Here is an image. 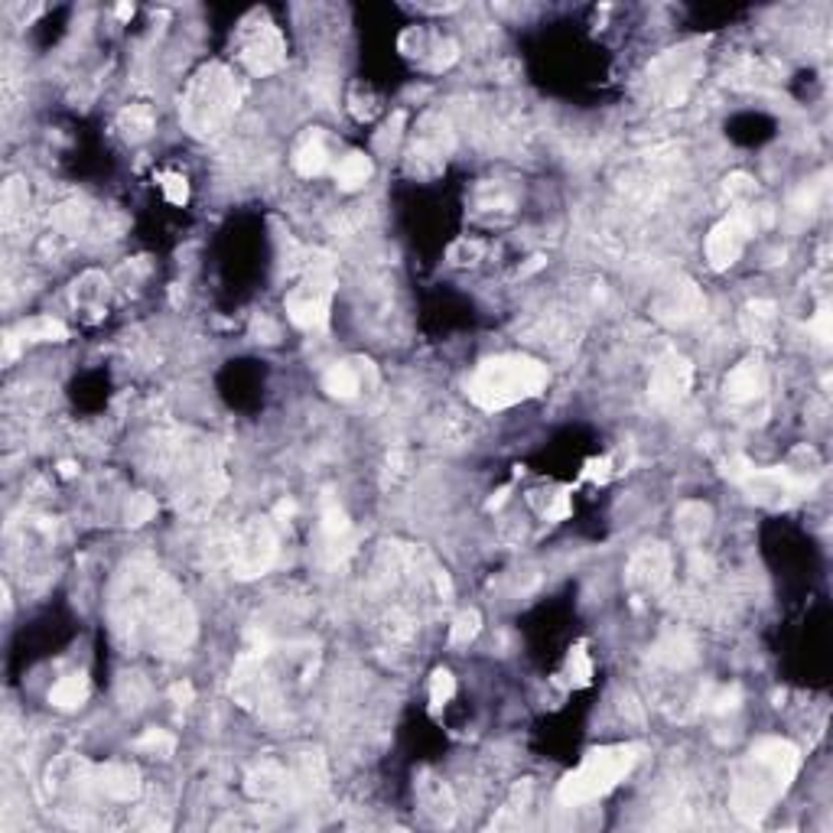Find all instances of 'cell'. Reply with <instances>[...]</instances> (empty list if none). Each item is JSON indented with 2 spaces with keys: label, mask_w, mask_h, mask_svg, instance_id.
Here are the masks:
<instances>
[{
  "label": "cell",
  "mask_w": 833,
  "mask_h": 833,
  "mask_svg": "<svg viewBox=\"0 0 833 833\" xmlns=\"http://www.w3.org/2000/svg\"><path fill=\"white\" fill-rule=\"evenodd\" d=\"M762 388H765V374L759 362H742L726 378V397H730L732 404H749V401H755V397L762 394Z\"/></svg>",
  "instance_id": "obj_14"
},
{
  "label": "cell",
  "mask_w": 833,
  "mask_h": 833,
  "mask_svg": "<svg viewBox=\"0 0 833 833\" xmlns=\"http://www.w3.org/2000/svg\"><path fill=\"white\" fill-rule=\"evenodd\" d=\"M65 335H69L65 333V325L49 316L30 319V323L24 325V339H33V342H63Z\"/></svg>",
  "instance_id": "obj_22"
},
{
  "label": "cell",
  "mask_w": 833,
  "mask_h": 833,
  "mask_svg": "<svg viewBox=\"0 0 833 833\" xmlns=\"http://www.w3.org/2000/svg\"><path fill=\"white\" fill-rule=\"evenodd\" d=\"M658 658H661V661H667V664H671V667H683V664H691V661H693V644L687 642V638H683V635L667 638V642L658 648Z\"/></svg>",
  "instance_id": "obj_25"
},
{
  "label": "cell",
  "mask_w": 833,
  "mask_h": 833,
  "mask_svg": "<svg viewBox=\"0 0 833 833\" xmlns=\"http://www.w3.org/2000/svg\"><path fill=\"white\" fill-rule=\"evenodd\" d=\"M170 697H173V703L189 706L192 703V683H186V681L173 683V687H170Z\"/></svg>",
  "instance_id": "obj_33"
},
{
  "label": "cell",
  "mask_w": 833,
  "mask_h": 833,
  "mask_svg": "<svg viewBox=\"0 0 833 833\" xmlns=\"http://www.w3.org/2000/svg\"><path fill=\"white\" fill-rule=\"evenodd\" d=\"M372 176V160L365 153H349L335 163V179H339L342 189H358V186L368 183Z\"/></svg>",
  "instance_id": "obj_16"
},
{
  "label": "cell",
  "mask_w": 833,
  "mask_h": 833,
  "mask_svg": "<svg viewBox=\"0 0 833 833\" xmlns=\"http://www.w3.org/2000/svg\"><path fill=\"white\" fill-rule=\"evenodd\" d=\"M810 333L818 335L820 342H830V313L818 310V316L810 319Z\"/></svg>",
  "instance_id": "obj_32"
},
{
  "label": "cell",
  "mask_w": 833,
  "mask_h": 833,
  "mask_svg": "<svg viewBox=\"0 0 833 833\" xmlns=\"http://www.w3.org/2000/svg\"><path fill=\"white\" fill-rule=\"evenodd\" d=\"M479 625H482V615L476 609H462L456 619H452L450 628V642L452 644H469L472 638L479 635Z\"/></svg>",
  "instance_id": "obj_24"
},
{
  "label": "cell",
  "mask_w": 833,
  "mask_h": 833,
  "mask_svg": "<svg viewBox=\"0 0 833 833\" xmlns=\"http://www.w3.org/2000/svg\"><path fill=\"white\" fill-rule=\"evenodd\" d=\"M56 225L63 231H79V225H82V208H75V206H63V208H56Z\"/></svg>",
  "instance_id": "obj_31"
},
{
  "label": "cell",
  "mask_w": 833,
  "mask_h": 833,
  "mask_svg": "<svg viewBox=\"0 0 833 833\" xmlns=\"http://www.w3.org/2000/svg\"><path fill=\"white\" fill-rule=\"evenodd\" d=\"M452 693H456V677H452L450 671H437V674L430 677V706H433V710L450 703Z\"/></svg>",
  "instance_id": "obj_26"
},
{
  "label": "cell",
  "mask_w": 833,
  "mask_h": 833,
  "mask_svg": "<svg viewBox=\"0 0 833 833\" xmlns=\"http://www.w3.org/2000/svg\"><path fill=\"white\" fill-rule=\"evenodd\" d=\"M121 131H124L131 140H143V137L153 131L150 108H143V104H131L128 111H121Z\"/></svg>",
  "instance_id": "obj_20"
},
{
  "label": "cell",
  "mask_w": 833,
  "mask_h": 833,
  "mask_svg": "<svg viewBox=\"0 0 833 833\" xmlns=\"http://www.w3.org/2000/svg\"><path fill=\"white\" fill-rule=\"evenodd\" d=\"M742 325H746V333L752 339H765L771 333V325H775V303L769 300L749 303L746 313H742Z\"/></svg>",
  "instance_id": "obj_18"
},
{
  "label": "cell",
  "mask_w": 833,
  "mask_h": 833,
  "mask_svg": "<svg viewBox=\"0 0 833 833\" xmlns=\"http://www.w3.org/2000/svg\"><path fill=\"white\" fill-rule=\"evenodd\" d=\"M706 521H710V509L700 505V501H687V505L677 511V534H681L683 540L703 538Z\"/></svg>",
  "instance_id": "obj_19"
},
{
  "label": "cell",
  "mask_w": 833,
  "mask_h": 833,
  "mask_svg": "<svg viewBox=\"0 0 833 833\" xmlns=\"http://www.w3.org/2000/svg\"><path fill=\"white\" fill-rule=\"evenodd\" d=\"M609 466H612V462L605 460V456H603V460H593L586 466V479H599V482H605V479H609Z\"/></svg>",
  "instance_id": "obj_34"
},
{
  "label": "cell",
  "mask_w": 833,
  "mask_h": 833,
  "mask_svg": "<svg viewBox=\"0 0 833 833\" xmlns=\"http://www.w3.org/2000/svg\"><path fill=\"white\" fill-rule=\"evenodd\" d=\"M479 257H482V245H479V241L462 238V241H456V245L450 247V261L452 264H476Z\"/></svg>",
  "instance_id": "obj_28"
},
{
  "label": "cell",
  "mask_w": 833,
  "mask_h": 833,
  "mask_svg": "<svg viewBox=\"0 0 833 833\" xmlns=\"http://www.w3.org/2000/svg\"><path fill=\"white\" fill-rule=\"evenodd\" d=\"M92 778L108 801H134L137 791H140V778L131 765H102V769H92Z\"/></svg>",
  "instance_id": "obj_11"
},
{
  "label": "cell",
  "mask_w": 833,
  "mask_h": 833,
  "mask_svg": "<svg viewBox=\"0 0 833 833\" xmlns=\"http://www.w3.org/2000/svg\"><path fill=\"white\" fill-rule=\"evenodd\" d=\"M173 749H176V736H170L167 730H147L137 739V752H143V755H160V759H167V755H173Z\"/></svg>",
  "instance_id": "obj_23"
},
{
  "label": "cell",
  "mask_w": 833,
  "mask_h": 833,
  "mask_svg": "<svg viewBox=\"0 0 833 833\" xmlns=\"http://www.w3.org/2000/svg\"><path fill=\"white\" fill-rule=\"evenodd\" d=\"M564 677L573 683V687H583V683L593 681V661H589V651L586 644H576V648L570 651V658H567V671Z\"/></svg>",
  "instance_id": "obj_21"
},
{
  "label": "cell",
  "mask_w": 833,
  "mask_h": 833,
  "mask_svg": "<svg viewBox=\"0 0 833 833\" xmlns=\"http://www.w3.org/2000/svg\"><path fill=\"white\" fill-rule=\"evenodd\" d=\"M245 63L251 65V72H257V75L277 72L280 63H284V40H280V33L264 26L255 40L245 46Z\"/></svg>",
  "instance_id": "obj_13"
},
{
  "label": "cell",
  "mask_w": 833,
  "mask_h": 833,
  "mask_svg": "<svg viewBox=\"0 0 833 833\" xmlns=\"http://www.w3.org/2000/svg\"><path fill=\"white\" fill-rule=\"evenodd\" d=\"M372 382H374V372L368 368V362L365 365H362V362H339V365H333L325 372L323 388L333 397H339V401H352V397L362 394Z\"/></svg>",
  "instance_id": "obj_10"
},
{
  "label": "cell",
  "mask_w": 833,
  "mask_h": 833,
  "mask_svg": "<svg viewBox=\"0 0 833 833\" xmlns=\"http://www.w3.org/2000/svg\"><path fill=\"white\" fill-rule=\"evenodd\" d=\"M88 697V681L82 674H69L63 677V681L49 691V703L59 706V710H75V706H82Z\"/></svg>",
  "instance_id": "obj_17"
},
{
  "label": "cell",
  "mask_w": 833,
  "mask_h": 833,
  "mask_svg": "<svg viewBox=\"0 0 833 833\" xmlns=\"http://www.w3.org/2000/svg\"><path fill=\"white\" fill-rule=\"evenodd\" d=\"M749 231H752V218L746 212H736L730 218H722L710 238H706V261L713 264V270H726L739 261L742 245H746Z\"/></svg>",
  "instance_id": "obj_6"
},
{
  "label": "cell",
  "mask_w": 833,
  "mask_h": 833,
  "mask_svg": "<svg viewBox=\"0 0 833 833\" xmlns=\"http://www.w3.org/2000/svg\"><path fill=\"white\" fill-rule=\"evenodd\" d=\"M319 544H323V554L325 560H339L345 550H349L352 544V524L349 518H345V511L339 509V505H325L323 509V521H319Z\"/></svg>",
  "instance_id": "obj_12"
},
{
  "label": "cell",
  "mask_w": 833,
  "mask_h": 833,
  "mask_svg": "<svg viewBox=\"0 0 833 833\" xmlns=\"http://www.w3.org/2000/svg\"><path fill=\"white\" fill-rule=\"evenodd\" d=\"M153 515H157V501H153L150 495H137V499H131V505H128V521L131 524L150 521Z\"/></svg>",
  "instance_id": "obj_27"
},
{
  "label": "cell",
  "mask_w": 833,
  "mask_h": 833,
  "mask_svg": "<svg viewBox=\"0 0 833 833\" xmlns=\"http://www.w3.org/2000/svg\"><path fill=\"white\" fill-rule=\"evenodd\" d=\"M547 365H540L538 358L495 355L476 368L472 382H469V397L482 411H505V407H515L528 397L547 391Z\"/></svg>",
  "instance_id": "obj_2"
},
{
  "label": "cell",
  "mask_w": 833,
  "mask_h": 833,
  "mask_svg": "<svg viewBox=\"0 0 833 833\" xmlns=\"http://www.w3.org/2000/svg\"><path fill=\"white\" fill-rule=\"evenodd\" d=\"M642 759V746L635 742H619V746H603L593 752L560 781L557 798L564 804H586L609 794L622 778L632 775V769Z\"/></svg>",
  "instance_id": "obj_3"
},
{
  "label": "cell",
  "mask_w": 833,
  "mask_h": 833,
  "mask_svg": "<svg viewBox=\"0 0 833 833\" xmlns=\"http://www.w3.org/2000/svg\"><path fill=\"white\" fill-rule=\"evenodd\" d=\"M691 382H693L691 362L681 355H667V358H661L658 365H654V372H651L648 394L658 407H674L687 397Z\"/></svg>",
  "instance_id": "obj_7"
},
{
  "label": "cell",
  "mask_w": 833,
  "mask_h": 833,
  "mask_svg": "<svg viewBox=\"0 0 833 833\" xmlns=\"http://www.w3.org/2000/svg\"><path fill=\"white\" fill-rule=\"evenodd\" d=\"M739 706V687H720V691L710 697V710L713 713H730Z\"/></svg>",
  "instance_id": "obj_29"
},
{
  "label": "cell",
  "mask_w": 833,
  "mask_h": 833,
  "mask_svg": "<svg viewBox=\"0 0 833 833\" xmlns=\"http://www.w3.org/2000/svg\"><path fill=\"white\" fill-rule=\"evenodd\" d=\"M667 579H671V554L661 544H644L628 564V583L654 593V589L667 586Z\"/></svg>",
  "instance_id": "obj_9"
},
{
  "label": "cell",
  "mask_w": 833,
  "mask_h": 833,
  "mask_svg": "<svg viewBox=\"0 0 833 833\" xmlns=\"http://www.w3.org/2000/svg\"><path fill=\"white\" fill-rule=\"evenodd\" d=\"M163 192H167L170 202H176V206H183L186 196H189V189H186V179L183 176H163Z\"/></svg>",
  "instance_id": "obj_30"
},
{
  "label": "cell",
  "mask_w": 833,
  "mask_h": 833,
  "mask_svg": "<svg viewBox=\"0 0 833 833\" xmlns=\"http://www.w3.org/2000/svg\"><path fill=\"white\" fill-rule=\"evenodd\" d=\"M274 557H277V538L270 534L267 524H251L235 544V573L257 576L274 564Z\"/></svg>",
  "instance_id": "obj_8"
},
{
  "label": "cell",
  "mask_w": 833,
  "mask_h": 833,
  "mask_svg": "<svg viewBox=\"0 0 833 833\" xmlns=\"http://www.w3.org/2000/svg\"><path fill=\"white\" fill-rule=\"evenodd\" d=\"M801 769V752L788 742V739H759L742 765L736 769V781H732V810L742 820H759L765 818L781 794L791 788L794 775Z\"/></svg>",
  "instance_id": "obj_1"
},
{
  "label": "cell",
  "mask_w": 833,
  "mask_h": 833,
  "mask_svg": "<svg viewBox=\"0 0 833 833\" xmlns=\"http://www.w3.org/2000/svg\"><path fill=\"white\" fill-rule=\"evenodd\" d=\"M329 294H333L329 274L313 270L310 277L286 296V316L294 319L300 329H323L329 323Z\"/></svg>",
  "instance_id": "obj_5"
},
{
  "label": "cell",
  "mask_w": 833,
  "mask_h": 833,
  "mask_svg": "<svg viewBox=\"0 0 833 833\" xmlns=\"http://www.w3.org/2000/svg\"><path fill=\"white\" fill-rule=\"evenodd\" d=\"M294 163L303 176H319L325 167H329V147H325L323 134H306L303 143L296 147L294 153Z\"/></svg>",
  "instance_id": "obj_15"
},
{
  "label": "cell",
  "mask_w": 833,
  "mask_h": 833,
  "mask_svg": "<svg viewBox=\"0 0 833 833\" xmlns=\"http://www.w3.org/2000/svg\"><path fill=\"white\" fill-rule=\"evenodd\" d=\"M231 108H235V92H231L228 75L215 72V79L192 88L189 104H186V121L196 134H212L231 114Z\"/></svg>",
  "instance_id": "obj_4"
}]
</instances>
